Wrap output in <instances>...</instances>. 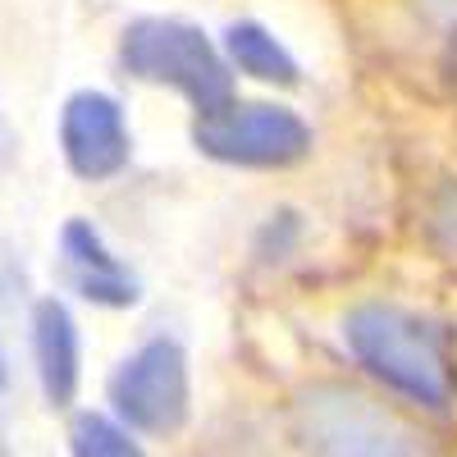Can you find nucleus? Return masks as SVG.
<instances>
[{
	"instance_id": "3",
	"label": "nucleus",
	"mask_w": 457,
	"mask_h": 457,
	"mask_svg": "<svg viewBox=\"0 0 457 457\" xmlns=\"http://www.w3.org/2000/svg\"><path fill=\"white\" fill-rule=\"evenodd\" d=\"M120 64L137 83L174 87L197 114H211L234 101V69L197 23L133 19L120 37Z\"/></svg>"
},
{
	"instance_id": "13",
	"label": "nucleus",
	"mask_w": 457,
	"mask_h": 457,
	"mask_svg": "<svg viewBox=\"0 0 457 457\" xmlns=\"http://www.w3.org/2000/svg\"><path fill=\"white\" fill-rule=\"evenodd\" d=\"M14 156V133H10V120H5V105H0V165Z\"/></svg>"
},
{
	"instance_id": "7",
	"label": "nucleus",
	"mask_w": 457,
	"mask_h": 457,
	"mask_svg": "<svg viewBox=\"0 0 457 457\" xmlns=\"http://www.w3.org/2000/svg\"><path fill=\"white\" fill-rule=\"evenodd\" d=\"M60 270H64V284L83 302H92V307L124 312V307H137V297H142L137 275L105 247V238L96 234L92 220H64V228H60Z\"/></svg>"
},
{
	"instance_id": "5",
	"label": "nucleus",
	"mask_w": 457,
	"mask_h": 457,
	"mask_svg": "<svg viewBox=\"0 0 457 457\" xmlns=\"http://www.w3.org/2000/svg\"><path fill=\"white\" fill-rule=\"evenodd\" d=\"M193 142L202 156L238 170H288L312 156L307 120L270 101H228L211 114H197Z\"/></svg>"
},
{
	"instance_id": "10",
	"label": "nucleus",
	"mask_w": 457,
	"mask_h": 457,
	"mask_svg": "<svg viewBox=\"0 0 457 457\" xmlns=\"http://www.w3.org/2000/svg\"><path fill=\"white\" fill-rule=\"evenodd\" d=\"M69 457H146V453L114 416L79 411L69 421Z\"/></svg>"
},
{
	"instance_id": "12",
	"label": "nucleus",
	"mask_w": 457,
	"mask_h": 457,
	"mask_svg": "<svg viewBox=\"0 0 457 457\" xmlns=\"http://www.w3.org/2000/svg\"><path fill=\"white\" fill-rule=\"evenodd\" d=\"M439 69H444V83L457 92V28L448 32V42H444V55H439Z\"/></svg>"
},
{
	"instance_id": "11",
	"label": "nucleus",
	"mask_w": 457,
	"mask_h": 457,
	"mask_svg": "<svg viewBox=\"0 0 457 457\" xmlns=\"http://www.w3.org/2000/svg\"><path fill=\"white\" fill-rule=\"evenodd\" d=\"M430 243L444 252V256H457V179H448L439 193L430 197Z\"/></svg>"
},
{
	"instance_id": "6",
	"label": "nucleus",
	"mask_w": 457,
	"mask_h": 457,
	"mask_svg": "<svg viewBox=\"0 0 457 457\" xmlns=\"http://www.w3.org/2000/svg\"><path fill=\"white\" fill-rule=\"evenodd\" d=\"M60 156L69 174L83 183H105L124 174L133 161V133L124 120V105L96 87L73 92L60 110Z\"/></svg>"
},
{
	"instance_id": "1",
	"label": "nucleus",
	"mask_w": 457,
	"mask_h": 457,
	"mask_svg": "<svg viewBox=\"0 0 457 457\" xmlns=\"http://www.w3.org/2000/svg\"><path fill=\"white\" fill-rule=\"evenodd\" d=\"M343 343L357 357V366L398 398L421 403L430 411L448 407L453 379H448L444 334L435 320L394 307V302H361L343 316Z\"/></svg>"
},
{
	"instance_id": "8",
	"label": "nucleus",
	"mask_w": 457,
	"mask_h": 457,
	"mask_svg": "<svg viewBox=\"0 0 457 457\" xmlns=\"http://www.w3.org/2000/svg\"><path fill=\"white\" fill-rule=\"evenodd\" d=\"M32 370L37 389H42L46 407H69L79 398L83 379V348H79V320L60 297H37L32 302Z\"/></svg>"
},
{
	"instance_id": "9",
	"label": "nucleus",
	"mask_w": 457,
	"mask_h": 457,
	"mask_svg": "<svg viewBox=\"0 0 457 457\" xmlns=\"http://www.w3.org/2000/svg\"><path fill=\"white\" fill-rule=\"evenodd\" d=\"M224 60H228V69L247 73V79H256V83L297 87V79H302L293 51L256 19H243V23L224 28Z\"/></svg>"
},
{
	"instance_id": "2",
	"label": "nucleus",
	"mask_w": 457,
	"mask_h": 457,
	"mask_svg": "<svg viewBox=\"0 0 457 457\" xmlns=\"http://www.w3.org/2000/svg\"><path fill=\"white\" fill-rule=\"evenodd\" d=\"M293 435L307 457H426V439L411 421L338 379L297 389Z\"/></svg>"
},
{
	"instance_id": "14",
	"label": "nucleus",
	"mask_w": 457,
	"mask_h": 457,
	"mask_svg": "<svg viewBox=\"0 0 457 457\" xmlns=\"http://www.w3.org/2000/svg\"><path fill=\"white\" fill-rule=\"evenodd\" d=\"M10 385V357H5V343H0V389Z\"/></svg>"
},
{
	"instance_id": "4",
	"label": "nucleus",
	"mask_w": 457,
	"mask_h": 457,
	"mask_svg": "<svg viewBox=\"0 0 457 457\" xmlns=\"http://www.w3.org/2000/svg\"><path fill=\"white\" fill-rule=\"evenodd\" d=\"M110 411L129 435L170 439L183 430L193 411V375H187V353L174 338H146L133 348L110 375Z\"/></svg>"
}]
</instances>
